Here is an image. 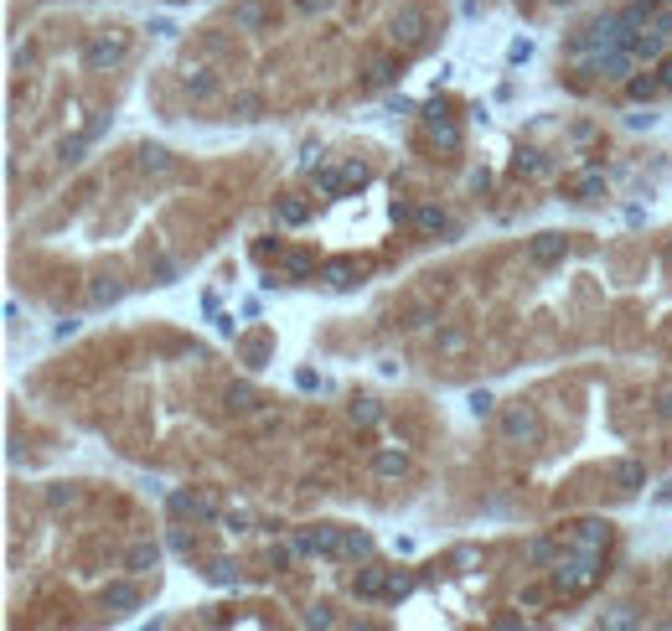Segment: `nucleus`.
Wrapping results in <instances>:
<instances>
[{"label": "nucleus", "instance_id": "f257e3e1", "mask_svg": "<svg viewBox=\"0 0 672 631\" xmlns=\"http://www.w3.org/2000/svg\"><path fill=\"white\" fill-rule=\"evenodd\" d=\"M600 554L605 549H574V559H554L548 564V585H554L559 595H585L595 580H600Z\"/></svg>", "mask_w": 672, "mask_h": 631}, {"label": "nucleus", "instance_id": "f03ea898", "mask_svg": "<svg viewBox=\"0 0 672 631\" xmlns=\"http://www.w3.org/2000/svg\"><path fill=\"white\" fill-rule=\"evenodd\" d=\"M295 554H305V559H342V528H336V523L295 528Z\"/></svg>", "mask_w": 672, "mask_h": 631}, {"label": "nucleus", "instance_id": "7ed1b4c3", "mask_svg": "<svg viewBox=\"0 0 672 631\" xmlns=\"http://www.w3.org/2000/svg\"><path fill=\"white\" fill-rule=\"evenodd\" d=\"M166 507H171V518H181V523H218L223 518V507H218L212 492H171Z\"/></svg>", "mask_w": 672, "mask_h": 631}, {"label": "nucleus", "instance_id": "20e7f679", "mask_svg": "<svg viewBox=\"0 0 672 631\" xmlns=\"http://www.w3.org/2000/svg\"><path fill=\"white\" fill-rule=\"evenodd\" d=\"M502 440H512V445H538V440H543L538 409H533V404H507V409H502Z\"/></svg>", "mask_w": 672, "mask_h": 631}, {"label": "nucleus", "instance_id": "39448f33", "mask_svg": "<svg viewBox=\"0 0 672 631\" xmlns=\"http://www.w3.org/2000/svg\"><path fill=\"white\" fill-rule=\"evenodd\" d=\"M125 57H130V37L125 32H99V37H88V47H83L88 68H119Z\"/></svg>", "mask_w": 672, "mask_h": 631}, {"label": "nucleus", "instance_id": "423d86ee", "mask_svg": "<svg viewBox=\"0 0 672 631\" xmlns=\"http://www.w3.org/2000/svg\"><path fill=\"white\" fill-rule=\"evenodd\" d=\"M424 32H430V16H424V6H399L388 16V37L399 47H419Z\"/></svg>", "mask_w": 672, "mask_h": 631}, {"label": "nucleus", "instance_id": "0eeeda50", "mask_svg": "<svg viewBox=\"0 0 672 631\" xmlns=\"http://www.w3.org/2000/svg\"><path fill=\"white\" fill-rule=\"evenodd\" d=\"M636 63H641L636 52H626V47H610V52L590 57V63H585V73H595V78H605V83H626V78L636 73Z\"/></svg>", "mask_w": 672, "mask_h": 631}, {"label": "nucleus", "instance_id": "6e6552de", "mask_svg": "<svg viewBox=\"0 0 672 631\" xmlns=\"http://www.w3.org/2000/svg\"><path fill=\"white\" fill-rule=\"evenodd\" d=\"M228 26L233 32H264V26H274V6L269 0H233Z\"/></svg>", "mask_w": 672, "mask_h": 631}, {"label": "nucleus", "instance_id": "1a4fd4ad", "mask_svg": "<svg viewBox=\"0 0 672 631\" xmlns=\"http://www.w3.org/2000/svg\"><path fill=\"white\" fill-rule=\"evenodd\" d=\"M181 88H187V99L192 104H212L223 94V78L212 73V68H187V78H181Z\"/></svg>", "mask_w": 672, "mask_h": 631}, {"label": "nucleus", "instance_id": "9d476101", "mask_svg": "<svg viewBox=\"0 0 672 631\" xmlns=\"http://www.w3.org/2000/svg\"><path fill=\"white\" fill-rule=\"evenodd\" d=\"M424 125H430V140H435V145L461 150V125L445 114V104H430V109H424Z\"/></svg>", "mask_w": 672, "mask_h": 631}, {"label": "nucleus", "instance_id": "9b49d317", "mask_svg": "<svg viewBox=\"0 0 672 631\" xmlns=\"http://www.w3.org/2000/svg\"><path fill=\"white\" fill-rule=\"evenodd\" d=\"M564 254H569V238H564V233H538L533 244H528V259H533L538 269H554Z\"/></svg>", "mask_w": 672, "mask_h": 631}, {"label": "nucleus", "instance_id": "f8f14e48", "mask_svg": "<svg viewBox=\"0 0 672 631\" xmlns=\"http://www.w3.org/2000/svg\"><path fill=\"white\" fill-rule=\"evenodd\" d=\"M99 600H104L109 616H130V611H140V590H135L130 580H109Z\"/></svg>", "mask_w": 672, "mask_h": 631}, {"label": "nucleus", "instance_id": "ddd939ff", "mask_svg": "<svg viewBox=\"0 0 672 631\" xmlns=\"http://www.w3.org/2000/svg\"><path fill=\"white\" fill-rule=\"evenodd\" d=\"M610 487H616V492H641V487H647V466H641L636 456L610 461Z\"/></svg>", "mask_w": 672, "mask_h": 631}, {"label": "nucleus", "instance_id": "4468645a", "mask_svg": "<svg viewBox=\"0 0 672 631\" xmlns=\"http://www.w3.org/2000/svg\"><path fill=\"white\" fill-rule=\"evenodd\" d=\"M569 544H574V549H605V544H610V523H605V518H579V523L569 528Z\"/></svg>", "mask_w": 672, "mask_h": 631}, {"label": "nucleus", "instance_id": "2eb2a0df", "mask_svg": "<svg viewBox=\"0 0 672 631\" xmlns=\"http://www.w3.org/2000/svg\"><path fill=\"white\" fill-rule=\"evenodd\" d=\"M352 595H357V600H383V595H388V569L362 564L357 580H352Z\"/></svg>", "mask_w": 672, "mask_h": 631}, {"label": "nucleus", "instance_id": "dca6fc26", "mask_svg": "<svg viewBox=\"0 0 672 631\" xmlns=\"http://www.w3.org/2000/svg\"><path fill=\"white\" fill-rule=\"evenodd\" d=\"M388 83H399V57H373V63L362 68V88L378 94V88H388Z\"/></svg>", "mask_w": 672, "mask_h": 631}, {"label": "nucleus", "instance_id": "f3484780", "mask_svg": "<svg viewBox=\"0 0 672 631\" xmlns=\"http://www.w3.org/2000/svg\"><path fill=\"white\" fill-rule=\"evenodd\" d=\"M414 228L419 233H455V218L445 213V207H435V202H419L414 207Z\"/></svg>", "mask_w": 672, "mask_h": 631}, {"label": "nucleus", "instance_id": "a211bd4d", "mask_svg": "<svg viewBox=\"0 0 672 631\" xmlns=\"http://www.w3.org/2000/svg\"><path fill=\"white\" fill-rule=\"evenodd\" d=\"M135 166H140L145 176H166V171L176 166V156H171L166 145H140V150H135Z\"/></svg>", "mask_w": 672, "mask_h": 631}, {"label": "nucleus", "instance_id": "6ab92c4d", "mask_svg": "<svg viewBox=\"0 0 672 631\" xmlns=\"http://www.w3.org/2000/svg\"><path fill=\"white\" fill-rule=\"evenodd\" d=\"M373 538L368 533H362V528H342V559H357V564H368L373 559Z\"/></svg>", "mask_w": 672, "mask_h": 631}, {"label": "nucleus", "instance_id": "aec40b11", "mask_svg": "<svg viewBox=\"0 0 672 631\" xmlns=\"http://www.w3.org/2000/svg\"><path fill=\"white\" fill-rule=\"evenodd\" d=\"M88 300H94V306H119V300H125V280H119V275H99L94 285H88Z\"/></svg>", "mask_w": 672, "mask_h": 631}, {"label": "nucleus", "instance_id": "412c9836", "mask_svg": "<svg viewBox=\"0 0 672 631\" xmlns=\"http://www.w3.org/2000/svg\"><path fill=\"white\" fill-rule=\"evenodd\" d=\"M259 114H264V94H233L228 99V119H238V125H254Z\"/></svg>", "mask_w": 672, "mask_h": 631}, {"label": "nucleus", "instance_id": "4be33fe9", "mask_svg": "<svg viewBox=\"0 0 672 631\" xmlns=\"http://www.w3.org/2000/svg\"><path fill=\"white\" fill-rule=\"evenodd\" d=\"M223 404H228L233 414H254V409H259V388H254V383H228Z\"/></svg>", "mask_w": 672, "mask_h": 631}, {"label": "nucleus", "instance_id": "5701e85b", "mask_svg": "<svg viewBox=\"0 0 672 631\" xmlns=\"http://www.w3.org/2000/svg\"><path fill=\"white\" fill-rule=\"evenodd\" d=\"M280 269H285V280H311L316 275V259L305 254V249H285L280 254Z\"/></svg>", "mask_w": 672, "mask_h": 631}, {"label": "nucleus", "instance_id": "b1692460", "mask_svg": "<svg viewBox=\"0 0 672 631\" xmlns=\"http://www.w3.org/2000/svg\"><path fill=\"white\" fill-rule=\"evenodd\" d=\"M321 280H326L331 290H352V285H357V264H352V259H331V264L321 269Z\"/></svg>", "mask_w": 672, "mask_h": 631}, {"label": "nucleus", "instance_id": "393cba45", "mask_svg": "<svg viewBox=\"0 0 672 631\" xmlns=\"http://www.w3.org/2000/svg\"><path fill=\"white\" fill-rule=\"evenodd\" d=\"M564 549H559V538H528V549H523V559L533 564V569H543V564H554Z\"/></svg>", "mask_w": 672, "mask_h": 631}, {"label": "nucleus", "instance_id": "a878e982", "mask_svg": "<svg viewBox=\"0 0 672 631\" xmlns=\"http://www.w3.org/2000/svg\"><path fill=\"white\" fill-rule=\"evenodd\" d=\"M626 94H631L636 104H652V99L662 94V83H657V73H631V78H626Z\"/></svg>", "mask_w": 672, "mask_h": 631}, {"label": "nucleus", "instance_id": "bb28decb", "mask_svg": "<svg viewBox=\"0 0 672 631\" xmlns=\"http://www.w3.org/2000/svg\"><path fill=\"white\" fill-rule=\"evenodd\" d=\"M156 564H161V549L156 544H130V554H125L130 575H145V569H156Z\"/></svg>", "mask_w": 672, "mask_h": 631}, {"label": "nucleus", "instance_id": "cd10ccee", "mask_svg": "<svg viewBox=\"0 0 672 631\" xmlns=\"http://www.w3.org/2000/svg\"><path fill=\"white\" fill-rule=\"evenodd\" d=\"M316 192H326V197H347L352 187H347L342 166H316Z\"/></svg>", "mask_w": 672, "mask_h": 631}, {"label": "nucleus", "instance_id": "c85d7f7f", "mask_svg": "<svg viewBox=\"0 0 672 631\" xmlns=\"http://www.w3.org/2000/svg\"><path fill=\"white\" fill-rule=\"evenodd\" d=\"M274 218H280V223H290V228H300L305 218H311V207H305L300 197H280V202H274Z\"/></svg>", "mask_w": 672, "mask_h": 631}, {"label": "nucleus", "instance_id": "c756f323", "mask_svg": "<svg viewBox=\"0 0 672 631\" xmlns=\"http://www.w3.org/2000/svg\"><path fill=\"white\" fill-rule=\"evenodd\" d=\"M352 425H362V430H368V425H378V419H383V404L378 399H368V394H362V399H352Z\"/></svg>", "mask_w": 672, "mask_h": 631}, {"label": "nucleus", "instance_id": "7c9ffc66", "mask_svg": "<svg viewBox=\"0 0 672 631\" xmlns=\"http://www.w3.org/2000/svg\"><path fill=\"white\" fill-rule=\"evenodd\" d=\"M373 471H378V476H404V471H409V456H404V450H378V456H373Z\"/></svg>", "mask_w": 672, "mask_h": 631}, {"label": "nucleus", "instance_id": "2f4dec72", "mask_svg": "<svg viewBox=\"0 0 672 631\" xmlns=\"http://www.w3.org/2000/svg\"><path fill=\"white\" fill-rule=\"evenodd\" d=\"M600 626H616V631L641 626V611H636V606H610V611H600Z\"/></svg>", "mask_w": 672, "mask_h": 631}, {"label": "nucleus", "instance_id": "473e14b6", "mask_svg": "<svg viewBox=\"0 0 672 631\" xmlns=\"http://www.w3.org/2000/svg\"><path fill=\"white\" fill-rule=\"evenodd\" d=\"M202 575H207V585H238V564L233 559H212Z\"/></svg>", "mask_w": 672, "mask_h": 631}, {"label": "nucleus", "instance_id": "72a5a7b5", "mask_svg": "<svg viewBox=\"0 0 672 631\" xmlns=\"http://www.w3.org/2000/svg\"><path fill=\"white\" fill-rule=\"evenodd\" d=\"M414 575H409V569H388V595L383 600H404V595H414Z\"/></svg>", "mask_w": 672, "mask_h": 631}, {"label": "nucleus", "instance_id": "f704fd0d", "mask_svg": "<svg viewBox=\"0 0 672 631\" xmlns=\"http://www.w3.org/2000/svg\"><path fill=\"white\" fill-rule=\"evenodd\" d=\"M88 145H94V140H88V130H83V135H73V140H63V145H57V161H63V166H78Z\"/></svg>", "mask_w": 672, "mask_h": 631}, {"label": "nucleus", "instance_id": "c9c22d12", "mask_svg": "<svg viewBox=\"0 0 672 631\" xmlns=\"http://www.w3.org/2000/svg\"><path fill=\"white\" fill-rule=\"evenodd\" d=\"M574 192H579V202H600V192H605V176H600V171H585V176L574 182Z\"/></svg>", "mask_w": 672, "mask_h": 631}, {"label": "nucleus", "instance_id": "e433bc0d", "mask_svg": "<svg viewBox=\"0 0 672 631\" xmlns=\"http://www.w3.org/2000/svg\"><path fill=\"white\" fill-rule=\"evenodd\" d=\"M548 595H554V585H523V595H517V606L523 611H543Z\"/></svg>", "mask_w": 672, "mask_h": 631}, {"label": "nucleus", "instance_id": "4c0bfd02", "mask_svg": "<svg viewBox=\"0 0 672 631\" xmlns=\"http://www.w3.org/2000/svg\"><path fill=\"white\" fill-rule=\"evenodd\" d=\"M342 176H347V187H352V192L373 182V171H368V166H362V161H347V166H342Z\"/></svg>", "mask_w": 672, "mask_h": 631}, {"label": "nucleus", "instance_id": "58836bf2", "mask_svg": "<svg viewBox=\"0 0 672 631\" xmlns=\"http://www.w3.org/2000/svg\"><path fill=\"white\" fill-rule=\"evenodd\" d=\"M176 275H181L176 259H156V269H150V280H156V285H176Z\"/></svg>", "mask_w": 672, "mask_h": 631}, {"label": "nucleus", "instance_id": "ea45409f", "mask_svg": "<svg viewBox=\"0 0 672 631\" xmlns=\"http://www.w3.org/2000/svg\"><path fill=\"white\" fill-rule=\"evenodd\" d=\"M430 321H435V306H424V300H419V306H409V316H404L409 332H419V326H430Z\"/></svg>", "mask_w": 672, "mask_h": 631}, {"label": "nucleus", "instance_id": "a19ab883", "mask_svg": "<svg viewBox=\"0 0 672 631\" xmlns=\"http://www.w3.org/2000/svg\"><path fill=\"white\" fill-rule=\"evenodd\" d=\"M471 414H476V419H492V414H497V399L486 394V388H476V394H471Z\"/></svg>", "mask_w": 672, "mask_h": 631}, {"label": "nucleus", "instance_id": "79ce46f5", "mask_svg": "<svg viewBox=\"0 0 672 631\" xmlns=\"http://www.w3.org/2000/svg\"><path fill=\"white\" fill-rule=\"evenodd\" d=\"M73 502H78V487H63V482L47 487V507H73Z\"/></svg>", "mask_w": 672, "mask_h": 631}, {"label": "nucleus", "instance_id": "37998d69", "mask_svg": "<svg viewBox=\"0 0 672 631\" xmlns=\"http://www.w3.org/2000/svg\"><path fill=\"white\" fill-rule=\"evenodd\" d=\"M435 342H440V352H466V332H455V326H445Z\"/></svg>", "mask_w": 672, "mask_h": 631}, {"label": "nucleus", "instance_id": "c03bdc74", "mask_svg": "<svg viewBox=\"0 0 672 631\" xmlns=\"http://www.w3.org/2000/svg\"><path fill=\"white\" fill-rule=\"evenodd\" d=\"M145 32H150V37H176L181 26H176L171 16H150V26H145Z\"/></svg>", "mask_w": 672, "mask_h": 631}, {"label": "nucleus", "instance_id": "a18cd8bd", "mask_svg": "<svg viewBox=\"0 0 672 631\" xmlns=\"http://www.w3.org/2000/svg\"><path fill=\"white\" fill-rule=\"evenodd\" d=\"M280 254H285L280 238H259V244H254V259H280Z\"/></svg>", "mask_w": 672, "mask_h": 631}, {"label": "nucleus", "instance_id": "49530a36", "mask_svg": "<svg viewBox=\"0 0 672 631\" xmlns=\"http://www.w3.org/2000/svg\"><path fill=\"white\" fill-rule=\"evenodd\" d=\"M223 523H228V528H254V513H249V507H228Z\"/></svg>", "mask_w": 672, "mask_h": 631}, {"label": "nucleus", "instance_id": "de8ad7c7", "mask_svg": "<svg viewBox=\"0 0 672 631\" xmlns=\"http://www.w3.org/2000/svg\"><path fill=\"white\" fill-rule=\"evenodd\" d=\"M305 626H336V616H331V606H311V611H305Z\"/></svg>", "mask_w": 672, "mask_h": 631}, {"label": "nucleus", "instance_id": "09e8293b", "mask_svg": "<svg viewBox=\"0 0 672 631\" xmlns=\"http://www.w3.org/2000/svg\"><path fill=\"white\" fill-rule=\"evenodd\" d=\"M300 166H305V171H316V166H321V145H316V140H305V145H300Z\"/></svg>", "mask_w": 672, "mask_h": 631}, {"label": "nucleus", "instance_id": "8fccbe9b", "mask_svg": "<svg viewBox=\"0 0 672 631\" xmlns=\"http://www.w3.org/2000/svg\"><path fill=\"white\" fill-rule=\"evenodd\" d=\"M517 171H528V176H543V171H548V161L538 156V150H528V156L517 161Z\"/></svg>", "mask_w": 672, "mask_h": 631}, {"label": "nucleus", "instance_id": "3c124183", "mask_svg": "<svg viewBox=\"0 0 672 631\" xmlns=\"http://www.w3.org/2000/svg\"><path fill=\"white\" fill-rule=\"evenodd\" d=\"M336 6V0H295V11H305V16H326Z\"/></svg>", "mask_w": 672, "mask_h": 631}, {"label": "nucleus", "instance_id": "603ef678", "mask_svg": "<svg viewBox=\"0 0 672 631\" xmlns=\"http://www.w3.org/2000/svg\"><path fill=\"white\" fill-rule=\"evenodd\" d=\"M507 57H512V63H528V57H533V42H528V37H517V42L507 47Z\"/></svg>", "mask_w": 672, "mask_h": 631}, {"label": "nucleus", "instance_id": "864d4df0", "mask_svg": "<svg viewBox=\"0 0 672 631\" xmlns=\"http://www.w3.org/2000/svg\"><path fill=\"white\" fill-rule=\"evenodd\" d=\"M657 83H662V94H672V57H657Z\"/></svg>", "mask_w": 672, "mask_h": 631}, {"label": "nucleus", "instance_id": "5fc2aeb1", "mask_svg": "<svg viewBox=\"0 0 672 631\" xmlns=\"http://www.w3.org/2000/svg\"><path fill=\"white\" fill-rule=\"evenodd\" d=\"M290 554H295V544H290V549H285V544H274V549H269V564H274V569H285V564H290Z\"/></svg>", "mask_w": 672, "mask_h": 631}, {"label": "nucleus", "instance_id": "6e6d98bb", "mask_svg": "<svg viewBox=\"0 0 672 631\" xmlns=\"http://www.w3.org/2000/svg\"><path fill=\"white\" fill-rule=\"evenodd\" d=\"M657 419H667V425H672V388H662V394H657Z\"/></svg>", "mask_w": 672, "mask_h": 631}, {"label": "nucleus", "instance_id": "4d7b16f0", "mask_svg": "<svg viewBox=\"0 0 672 631\" xmlns=\"http://www.w3.org/2000/svg\"><path fill=\"white\" fill-rule=\"evenodd\" d=\"M171 549H176V554H192V538L181 533V528H171Z\"/></svg>", "mask_w": 672, "mask_h": 631}, {"label": "nucleus", "instance_id": "13d9d810", "mask_svg": "<svg viewBox=\"0 0 672 631\" xmlns=\"http://www.w3.org/2000/svg\"><path fill=\"white\" fill-rule=\"evenodd\" d=\"M409 109H414V104H409L404 94H393V99H388V114H409Z\"/></svg>", "mask_w": 672, "mask_h": 631}, {"label": "nucleus", "instance_id": "bf43d9fd", "mask_svg": "<svg viewBox=\"0 0 672 631\" xmlns=\"http://www.w3.org/2000/svg\"><path fill=\"white\" fill-rule=\"evenodd\" d=\"M295 383H300V388H321V378H316L311 368H300V373H295Z\"/></svg>", "mask_w": 672, "mask_h": 631}, {"label": "nucleus", "instance_id": "052dcab7", "mask_svg": "<svg viewBox=\"0 0 672 631\" xmlns=\"http://www.w3.org/2000/svg\"><path fill=\"white\" fill-rule=\"evenodd\" d=\"M657 502H662V507H667V502H672V482H667V487H662V492H657Z\"/></svg>", "mask_w": 672, "mask_h": 631}, {"label": "nucleus", "instance_id": "680f3d73", "mask_svg": "<svg viewBox=\"0 0 672 631\" xmlns=\"http://www.w3.org/2000/svg\"><path fill=\"white\" fill-rule=\"evenodd\" d=\"M662 259H667V269H672V238H667V249H662Z\"/></svg>", "mask_w": 672, "mask_h": 631}, {"label": "nucleus", "instance_id": "e2e57ef3", "mask_svg": "<svg viewBox=\"0 0 672 631\" xmlns=\"http://www.w3.org/2000/svg\"><path fill=\"white\" fill-rule=\"evenodd\" d=\"M166 6H181V0H166Z\"/></svg>", "mask_w": 672, "mask_h": 631}]
</instances>
